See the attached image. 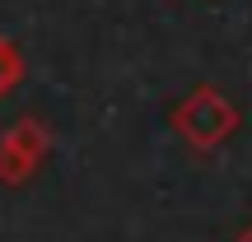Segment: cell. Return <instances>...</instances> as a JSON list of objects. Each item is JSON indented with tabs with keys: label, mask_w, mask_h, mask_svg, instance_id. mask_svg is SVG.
I'll list each match as a JSON object with an SVG mask.
<instances>
[{
	"label": "cell",
	"mask_w": 252,
	"mask_h": 242,
	"mask_svg": "<svg viewBox=\"0 0 252 242\" xmlns=\"http://www.w3.org/2000/svg\"><path fill=\"white\" fill-rule=\"evenodd\" d=\"M19 80H24V56H19V47L0 33V103L19 89Z\"/></svg>",
	"instance_id": "3957f363"
},
{
	"label": "cell",
	"mask_w": 252,
	"mask_h": 242,
	"mask_svg": "<svg viewBox=\"0 0 252 242\" xmlns=\"http://www.w3.org/2000/svg\"><path fill=\"white\" fill-rule=\"evenodd\" d=\"M238 242H252V224H248V228H243V233H238Z\"/></svg>",
	"instance_id": "277c9868"
},
{
	"label": "cell",
	"mask_w": 252,
	"mask_h": 242,
	"mask_svg": "<svg viewBox=\"0 0 252 242\" xmlns=\"http://www.w3.org/2000/svg\"><path fill=\"white\" fill-rule=\"evenodd\" d=\"M173 131L191 144V149L210 154L238 131V108L215 89V84H196L187 98L173 108Z\"/></svg>",
	"instance_id": "6da1fadb"
},
{
	"label": "cell",
	"mask_w": 252,
	"mask_h": 242,
	"mask_svg": "<svg viewBox=\"0 0 252 242\" xmlns=\"http://www.w3.org/2000/svg\"><path fill=\"white\" fill-rule=\"evenodd\" d=\"M52 154V131L42 126V117H19L0 135V182L5 187H24L37 177V168Z\"/></svg>",
	"instance_id": "7a4b0ae2"
}]
</instances>
